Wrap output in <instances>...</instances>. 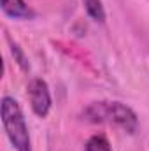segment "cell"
<instances>
[{
	"label": "cell",
	"mask_w": 149,
	"mask_h": 151,
	"mask_svg": "<svg viewBox=\"0 0 149 151\" xmlns=\"http://www.w3.org/2000/svg\"><path fill=\"white\" fill-rule=\"evenodd\" d=\"M84 9L88 12V16L97 21V23H104L105 21V9L102 5V0H82Z\"/></svg>",
	"instance_id": "obj_5"
},
{
	"label": "cell",
	"mask_w": 149,
	"mask_h": 151,
	"mask_svg": "<svg viewBox=\"0 0 149 151\" xmlns=\"http://www.w3.org/2000/svg\"><path fill=\"white\" fill-rule=\"evenodd\" d=\"M27 97H28L32 111L37 114L39 118H46L49 114L51 106H53V100H51L49 86H47V83L44 79L35 77V79H32L28 83V86H27Z\"/></svg>",
	"instance_id": "obj_3"
},
{
	"label": "cell",
	"mask_w": 149,
	"mask_h": 151,
	"mask_svg": "<svg viewBox=\"0 0 149 151\" xmlns=\"http://www.w3.org/2000/svg\"><path fill=\"white\" fill-rule=\"evenodd\" d=\"M2 11L12 19H32L35 12L25 4V0H2Z\"/></svg>",
	"instance_id": "obj_4"
},
{
	"label": "cell",
	"mask_w": 149,
	"mask_h": 151,
	"mask_svg": "<svg viewBox=\"0 0 149 151\" xmlns=\"http://www.w3.org/2000/svg\"><path fill=\"white\" fill-rule=\"evenodd\" d=\"M82 118L86 121H91V123L116 125L128 134H135V130L139 127V119H137V114L133 113V109L123 102H117V100L91 102L82 111Z\"/></svg>",
	"instance_id": "obj_1"
},
{
	"label": "cell",
	"mask_w": 149,
	"mask_h": 151,
	"mask_svg": "<svg viewBox=\"0 0 149 151\" xmlns=\"http://www.w3.org/2000/svg\"><path fill=\"white\" fill-rule=\"evenodd\" d=\"M11 51H12V55L16 56V60H18V63L27 70L28 69V63H27V58H25V55H23V51L19 49V46L18 44H12V47H11Z\"/></svg>",
	"instance_id": "obj_7"
},
{
	"label": "cell",
	"mask_w": 149,
	"mask_h": 151,
	"mask_svg": "<svg viewBox=\"0 0 149 151\" xmlns=\"http://www.w3.org/2000/svg\"><path fill=\"white\" fill-rule=\"evenodd\" d=\"M0 114H2V125H4L5 135L11 146L14 148V151H32L30 132H28L25 114H23L19 102L7 95L2 97Z\"/></svg>",
	"instance_id": "obj_2"
},
{
	"label": "cell",
	"mask_w": 149,
	"mask_h": 151,
	"mask_svg": "<svg viewBox=\"0 0 149 151\" xmlns=\"http://www.w3.org/2000/svg\"><path fill=\"white\" fill-rule=\"evenodd\" d=\"M84 151H112V148H111L109 139H107L105 135L95 134V135H91V137L86 141Z\"/></svg>",
	"instance_id": "obj_6"
}]
</instances>
